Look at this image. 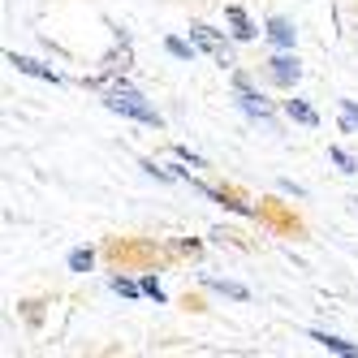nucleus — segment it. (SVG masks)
Masks as SVG:
<instances>
[{
  "instance_id": "nucleus-1",
  "label": "nucleus",
  "mask_w": 358,
  "mask_h": 358,
  "mask_svg": "<svg viewBox=\"0 0 358 358\" xmlns=\"http://www.w3.org/2000/svg\"><path fill=\"white\" fill-rule=\"evenodd\" d=\"M108 108H113V113H125V117H138V121H147V125H156V121H160L156 108L143 104V95L130 91V87H117V91L108 95Z\"/></svg>"
},
{
  "instance_id": "nucleus-2",
  "label": "nucleus",
  "mask_w": 358,
  "mask_h": 358,
  "mask_svg": "<svg viewBox=\"0 0 358 358\" xmlns=\"http://www.w3.org/2000/svg\"><path fill=\"white\" fill-rule=\"evenodd\" d=\"M194 39H199L203 48H208V52H212L220 65H234V48H229V43H224V39H220L212 27H194Z\"/></svg>"
},
{
  "instance_id": "nucleus-3",
  "label": "nucleus",
  "mask_w": 358,
  "mask_h": 358,
  "mask_svg": "<svg viewBox=\"0 0 358 358\" xmlns=\"http://www.w3.org/2000/svg\"><path fill=\"white\" fill-rule=\"evenodd\" d=\"M272 78H276L280 87L298 83V61H289V57H276V61H272Z\"/></svg>"
},
{
  "instance_id": "nucleus-4",
  "label": "nucleus",
  "mask_w": 358,
  "mask_h": 358,
  "mask_svg": "<svg viewBox=\"0 0 358 358\" xmlns=\"http://www.w3.org/2000/svg\"><path fill=\"white\" fill-rule=\"evenodd\" d=\"M9 61H13V65H17L22 73H35V78H48V83H61V78H57L52 69H43V65H39V61H31V57H9Z\"/></svg>"
},
{
  "instance_id": "nucleus-5",
  "label": "nucleus",
  "mask_w": 358,
  "mask_h": 358,
  "mask_svg": "<svg viewBox=\"0 0 358 358\" xmlns=\"http://www.w3.org/2000/svg\"><path fill=\"white\" fill-rule=\"evenodd\" d=\"M268 35H272L280 48H289V43H294V31H289V22H280V17H272V22H268Z\"/></svg>"
},
{
  "instance_id": "nucleus-6",
  "label": "nucleus",
  "mask_w": 358,
  "mask_h": 358,
  "mask_svg": "<svg viewBox=\"0 0 358 358\" xmlns=\"http://www.w3.org/2000/svg\"><path fill=\"white\" fill-rule=\"evenodd\" d=\"M224 17H229V22H234V35H238V39H250V35H255V31H250V22H246V13H242V9H229Z\"/></svg>"
},
{
  "instance_id": "nucleus-7",
  "label": "nucleus",
  "mask_w": 358,
  "mask_h": 358,
  "mask_svg": "<svg viewBox=\"0 0 358 358\" xmlns=\"http://www.w3.org/2000/svg\"><path fill=\"white\" fill-rule=\"evenodd\" d=\"M311 337H315L320 345H328V350H337V354H358L354 345H345V341H337V337H328V332H311Z\"/></svg>"
},
{
  "instance_id": "nucleus-8",
  "label": "nucleus",
  "mask_w": 358,
  "mask_h": 358,
  "mask_svg": "<svg viewBox=\"0 0 358 358\" xmlns=\"http://www.w3.org/2000/svg\"><path fill=\"white\" fill-rule=\"evenodd\" d=\"M289 117H294V121H302V125H315V113L306 108V104H298V99H289Z\"/></svg>"
},
{
  "instance_id": "nucleus-9",
  "label": "nucleus",
  "mask_w": 358,
  "mask_h": 358,
  "mask_svg": "<svg viewBox=\"0 0 358 358\" xmlns=\"http://www.w3.org/2000/svg\"><path fill=\"white\" fill-rule=\"evenodd\" d=\"M91 259H95L91 250H73V255H69V268H73V272H87V268H91Z\"/></svg>"
},
{
  "instance_id": "nucleus-10",
  "label": "nucleus",
  "mask_w": 358,
  "mask_h": 358,
  "mask_svg": "<svg viewBox=\"0 0 358 358\" xmlns=\"http://www.w3.org/2000/svg\"><path fill=\"white\" fill-rule=\"evenodd\" d=\"M212 289H220V294H229V298H246V289L242 285H229V280H208Z\"/></svg>"
},
{
  "instance_id": "nucleus-11",
  "label": "nucleus",
  "mask_w": 358,
  "mask_h": 358,
  "mask_svg": "<svg viewBox=\"0 0 358 358\" xmlns=\"http://www.w3.org/2000/svg\"><path fill=\"white\" fill-rule=\"evenodd\" d=\"M328 156H332V164H341V173H354V160L345 156V151H341V147H332V151H328Z\"/></svg>"
},
{
  "instance_id": "nucleus-12",
  "label": "nucleus",
  "mask_w": 358,
  "mask_h": 358,
  "mask_svg": "<svg viewBox=\"0 0 358 358\" xmlns=\"http://www.w3.org/2000/svg\"><path fill=\"white\" fill-rule=\"evenodd\" d=\"M169 52L186 61V57H194V48H190V43H182V39H169Z\"/></svg>"
},
{
  "instance_id": "nucleus-13",
  "label": "nucleus",
  "mask_w": 358,
  "mask_h": 358,
  "mask_svg": "<svg viewBox=\"0 0 358 358\" xmlns=\"http://www.w3.org/2000/svg\"><path fill=\"white\" fill-rule=\"evenodd\" d=\"M113 294H121V298H134V294H138V285H130V280H121V276H117V280H113Z\"/></svg>"
},
{
  "instance_id": "nucleus-14",
  "label": "nucleus",
  "mask_w": 358,
  "mask_h": 358,
  "mask_svg": "<svg viewBox=\"0 0 358 358\" xmlns=\"http://www.w3.org/2000/svg\"><path fill=\"white\" fill-rule=\"evenodd\" d=\"M143 289H147V294H151V298H156V302H160V298H164V294H160V285H156V276H147V280H143Z\"/></svg>"
},
{
  "instance_id": "nucleus-15",
  "label": "nucleus",
  "mask_w": 358,
  "mask_h": 358,
  "mask_svg": "<svg viewBox=\"0 0 358 358\" xmlns=\"http://www.w3.org/2000/svg\"><path fill=\"white\" fill-rule=\"evenodd\" d=\"M345 113H350V121H358V104H354V99H345Z\"/></svg>"
}]
</instances>
